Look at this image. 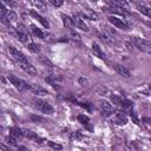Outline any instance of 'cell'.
Returning a JSON list of instances; mask_svg holds the SVG:
<instances>
[{"label": "cell", "mask_w": 151, "mask_h": 151, "mask_svg": "<svg viewBox=\"0 0 151 151\" xmlns=\"http://www.w3.org/2000/svg\"><path fill=\"white\" fill-rule=\"evenodd\" d=\"M33 104H34V107L38 109L40 112L42 113H47V114H52L54 112V107L46 100H42V99H34L33 100Z\"/></svg>", "instance_id": "cell-1"}, {"label": "cell", "mask_w": 151, "mask_h": 151, "mask_svg": "<svg viewBox=\"0 0 151 151\" xmlns=\"http://www.w3.org/2000/svg\"><path fill=\"white\" fill-rule=\"evenodd\" d=\"M15 35H17V38H18L22 44L28 45L29 42H32V41H31V38H29L28 31H27V29L25 28V26L21 25V24H19V25L17 26V28H15Z\"/></svg>", "instance_id": "cell-2"}, {"label": "cell", "mask_w": 151, "mask_h": 151, "mask_svg": "<svg viewBox=\"0 0 151 151\" xmlns=\"http://www.w3.org/2000/svg\"><path fill=\"white\" fill-rule=\"evenodd\" d=\"M7 52H8V54H9V57L18 64V65H20V64H22V63H27L28 60H27V58L19 51V50H17V48H14V47H12V46H9L8 48H7Z\"/></svg>", "instance_id": "cell-3"}, {"label": "cell", "mask_w": 151, "mask_h": 151, "mask_svg": "<svg viewBox=\"0 0 151 151\" xmlns=\"http://www.w3.org/2000/svg\"><path fill=\"white\" fill-rule=\"evenodd\" d=\"M131 40H132V42L134 44L136 47H138L143 52H146V53L151 54V42L150 41H147L143 38H138V37H133Z\"/></svg>", "instance_id": "cell-4"}, {"label": "cell", "mask_w": 151, "mask_h": 151, "mask_svg": "<svg viewBox=\"0 0 151 151\" xmlns=\"http://www.w3.org/2000/svg\"><path fill=\"white\" fill-rule=\"evenodd\" d=\"M7 78H8V81H9L17 90H19V91L28 90V87H29V84H28V83H26L25 80H22V79L15 77V76H13V74H9Z\"/></svg>", "instance_id": "cell-5"}, {"label": "cell", "mask_w": 151, "mask_h": 151, "mask_svg": "<svg viewBox=\"0 0 151 151\" xmlns=\"http://www.w3.org/2000/svg\"><path fill=\"white\" fill-rule=\"evenodd\" d=\"M112 117V123L116 124V125H119V126H124L127 124V116L122 112V111H116L113 112V114L111 116Z\"/></svg>", "instance_id": "cell-6"}, {"label": "cell", "mask_w": 151, "mask_h": 151, "mask_svg": "<svg viewBox=\"0 0 151 151\" xmlns=\"http://www.w3.org/2000/svg\"><path fill=\"white\" fill-rule=\"evenodd\" d=\"M109 21L114 26V27H117V28H119V29H123V31H127L129 29V25L123 20V19H120V18H118V17H116V15H109Z\"/></svg>", "instance_id": "cell-7"}, {"label": "cell", "mask_w": 151, "mask_h": 151, "mask_svg": "<svg viewBox=\"0 0 151 151\" xmlns=\"http://www.w3.org/2000/svg\"><path fill=\"white\" fill-rule=\"evenodd\" d=\"M98 107L100 109L101 113H103V114H105L106 117H109V116H112V114H113L112 105H111L107 100H105V99H100V100L98 101Z\"/></svg>", "instance_id": "cell-8"}, {"label": "cell", "mask_w": 151, "mask_h": 151, "mask_svg": "<svg viewBox=\"0 0 151 151\" xmlns=\"http://www.w3.org/2000/svg\"><path fill=\"white\" fill-rule=\"evenodd\" d=\"M72 19H73V25H74L77 28H79V29H81V31H85V32H88V26L85 24L84 19L80 17L79 13H74L73 17H72Z\"/></svg>", "instance_id": "cell-9"}, {"label": "cell", "mask_w": 151, "mask_h": 151, "mask_svg": "<svg viewBox=\"0 0 151 151\" xmlns=\"http://www.w3.org/2000/svg\"><path fill=\"white\" fill-rule=\"evenodd\" d=\"M31 27V31L33 32V34L35 35V37H38V38H40V39H44V40H48V41H51V39H50V34L48 33H46V32H44V31H41L40 28H38L35 25H31L29 26Z\"/></svg>", "instance_id": "cell-10"}, {"label": "cell", "mask_w": 151, "mask_h": 151, "mask_svg": "<svg viewBox=\"0 0 151 151\" xmlns=\"http://www.w3.org/2000/svg\"><path fill=\"white\" fill-rule=\"evenodd\" d=\"M112 67L114 68V71H116L119 76H122V77H124V78H129V77H131V72H130L125 66H123L122 64L114 63Z\"/></svg>", "instance_id": "cell-11"}, {"label": "cell", "mask_w": 151, "mask_h": 151, "mask_svg": "<svg viewBox=\"0 0 151 151\" xmlns=\"http://www.w3.org/2000/svg\"><path fill=\"white\" fill-rule=\"evenodd\" d=\"M77 119H78V122H79V123H80L83 126H85V129H87L88 131H92V130H93L92 123H91L90 118H88L86 114H78Z\"/></svg>", "instance_id": "cell-12"}, {"label": "cell", "mask_w": 151, "mask_h": 151, "mask_svg": "<svg viewBox=\"0 0 151 151\" xmlns=\"http://www.w3.org/2000/svg\"><path fill=\"white\" fill-rule=\"evenodd\" d=\"M28 90H29L33 94H37V96H46V94H48L47 90H45L44 87H41V86L37 85V84H29Z\"/></svg>", "instance_id": "cell-13"}, {"label": "cell", "mask_w": 151, "mask_h": 151, "mask_svg": "<svg viewBox=\"0 0 151 151\" xmlns=\"http://www.w3.org/2000/svg\"><path fill=\"white\" fill-rule=\"evenodd\" d=\"M20 66V68L22 70V71H25L27 74H31V76H34V74H37V68L31 64V63H22V64H20L19 65Z\"/></svg>", "instance_id": "cell-14"}, {"label": "cell", "mask_w": 151, "mask_h": 151, "mask_svg": "<svg viewBox=\"0 0 151 151\" xmlns=\"http://www.w3.org/2000/svg\"><path fill=\"white\" fill-rule=\"evenodd\" d=\"M29 14H31V15H32V17H33L35 20H38V21H39V22H40V24H41V25H42L45 28H48V27H50V24H48V21H47V20H46L44 17H41V15H40L38 12H35L34 9L29 11Z\"/></svg>", "instance_id": "cell-15"}, {"label": "cell", "mask_w": 151, "mask_h": 151, "mask_svg": "<svg viewBox=\"0 0 151 151\" xmlns=\"http://www.w3.org/2000/svg\"><path fill=\"white\" fill-rule=\"evenodd\" d=\"M22 133H24V136L26 137V138H28V139H31V140H33V142H37V143H41L44 139L42 138H40L35 132H33V131H31V130H22Z\"/></svg>", "instance_id": "cell-16"}, {"label": "cell", "mask_w": 151, "mask_h": 151, "mask_svg": "<svg viewBox=\"0 0 151 151\" xmlns=\"http://www.w3.org/2000/svg\"><path fill=\"white\" fill-rule=\"evenodd\" d=\"M91 50H92V53L94 54V57H98L99 59H105V53L98 44H92Z\"/></svg>", "instance_id": "cell-17"}, {"label": "cell", "mask_w": 151, "mask_h": 151, "mask_svg": "<svg viewBox=\"0 0 151 151\" xmlns=\"http://www.w3.org/2000/svg\"><path fill=\"white\" fill-rule=\"evenodd\" d=\"M45 80H46L48 84H51L53 87H57V85H58L59 81L61 80V77L58 76V74H50V76H47V77L45 78Z\"/></svg>", "instance_id": "cell-18"}, {"label": "cell", "mask_w": 151, "mask_h": 151, "mask_svg": "<svg viewBox=\"0 0 151 151\" xmlns=\"http://www.w3.org/2000/svg\"><path fill=\"white\" fill-rule=\"evenodd\" d=\"M80 17L83 19H87V20H97L98 19L97 14L93 11H91V9H85V12L80 13Z\"/></svg>", "instance_id": "cell-19"}, {"label": "cell", "mask_w": 151, "mask_h": 151, "mask_svg": "<svg viewBox=\"0 0 151 151\" xmlns=\"http://www.w3.org/2000/svg\"><path fill=\"white\" fill-rule=\"evenodd\" d=\"M137 8H138V11H139L142 14H144V15L151 18V7H149V6L144 5V4H137Z\"/></svg>", "instance_id": "cell-20"}, {"label": "cell", "mask_w": 151, "mask_h": 151, "mask_svg": "<svg viewBox=\"0 0 151 151\" xmlns=\"http://www.w3.org/2000/svg\"><path fill=\"white\" fill-rule=\"evenodd\" d=\"M61 19H63V24L67 27V28H72L74 25H73V19L72 17L67 15V14H61Z\"/></svg>", "instance_id": "cell-21"}, {"label": "cell", "mask_w": 151, "mask_h": 151, "mask_svg": "<svg viewBox=\"0 0 151 151\" xmlns=\"http://www.w3.org/2000/svg\"><path fill=\"white\" fill-rule=\"evenodd\" d=\"M98 37H99V39H100V40H103L104 42H107V44H112V42H113V38H112L111 35H109L105 31H103V32L98 33Z\"/></svg>", "instance_id": "cell-22"}, {"label": "cell", "mask_w": 151, "mask_h": 151, "mask_svg": "<svg viewBox=\"0 0 151 151\" xmlns=\"http://www.w3.org/2000/svg\"><path fill=\"white\" fill-rule=\"evenodd\" d=\"M110 98H111V101L113 103V104H116V105H119V106H122V104H123V101H124V99L125 98H123L122 96H118V94H110Z\"/></svg>", "instance_id": "cell-23"}, {"label": "cell", "mask_w": 151, "mask_h": 151, "mask_svg": "<svg viewBox=\"0 0 151 151\" xmlns=\"http://www.w3.org/2000/svg\"><path fill=\"white\" fill-rule=\"evenodd\" d=\"M9 134L13 136V137H21V136H24L22 130H20L19 127H11L9 129Z\"/></svg>", "instance_id": "cell-24"}, {"label": "cell", "mask_w": 151, "mask_h": 151, "mask_svg": "<svg viewBox=\"0 0 151 151\" xmlns=\"http://www.w3.org/2000/svg\"><path fill=\"white\" fill-rule=\"evenodd\" d=\"M27 48H28L31 52H33V53H38V52L40 51V46L37 45V44H34V42H29V44L27 45Z\"/></svg>", "instance_id": "cell-25"}, {"label": "cell", "mask_w": 151, "mask_h": 151, "mask_svg": "<svg viewBox=\"0 0 151 151\" xmlns=\"http://www.w3.org/2000/svg\"><path fill=\"white\" fill-rule=\"evenodd\" d=\"M130 117H131V119H132V122H133L134 124H137V125L139 124V122H140V120H139V118H138L137 112H136L133 109H131V110H130Z\"/></svg>", "instance_id": "cell-26"}, {"label": "cell", "mask_w": 151, "mask_h": 151, "mask_svg": "<svg viewBox=\"0 0 151 151\" xmlns=\"http://www.w3.org/2000/svg\"><path fill=\"white\" fill-rule=\"evenodd\" d=\"M9 22H13V21H17V19H18V17H17V14L13 12V11H8V13H7V15L5 17Z\"/></svg>", "instance_id": "cell-27"}, {"label": "cell", "mask_w": 151, "mask_h": 151, "mask_svg": "<svg viewBox=\"0 0 151 151\" xmlns=\"http://www.w3.org/2000/svg\"><path fill=\"white\" fill-rule=\"evenodd\" d=\"M33 5L37 6L38 9H45V8H46V4H45L44 1H40V0H38V1H33Z\"/></svg>", "instance_id": "cell-28"}, {"label": "cell", "mask_w": 151, "mask_h": 151, "mask_svg": "<svg viewBox=\"0 0 151 151\" xmlns=\"http://www.w3.org/2000/svg\"><path fill=\"white\" fill-rule=\"evenodd\" d=\"M47 144H48L52 149H54V150H61V149H63V146H61L60 144H57V143H54V142H52V140H47Z\"/></svg>", "instance_id": "cell-29"}, {"label": "cell", "mask_w": 151, "mask_h": 151, "mask_svg": "<svg viewBox=\"0 0 151 151\" xmlns=\"http://www.w3.org/2000/svg\"><path fill=\"white\" fill-rule=\"evenodd\" d=\"M6 142L8 143V144H11V145H13V146H15L17 145V142H15V138L13 137V136H8L7 138H6Z\"/></svg>", "instance_id": "cell-30"}, {"label": "cell", "mask_w": 151, "mask_h": 151, "mask_svg": "<svg viewBox=\"0 0 151 151\" xmlns=\"http://www.w3.org/2000/svg\"><path fill=\"white\" fill-rule=\"evenodd\" d=\"M50 2H51V4H52L54 7H60V6L64 4L61 0H50Z\"/></svg>", "instance_id": "cell-31"}, {"label": "cell", "mask_w": 151, "mask_h": 151, "mask_svg": "<svg viewBox=\"0 0 151 151\" xmlns=\"http://www.w3.org/2000/svg\"><path fill=\"white\" fill-rule=\"evenodd\" d=\"M81 138H83V136H81L79 132H73V133H72V139L79 140V139H81Z\"/></svg>", "instance_id": "cell-32"}, {"label": "cell", "mask_w": 151, "mask_h": 151, "mask_svg": "<svg viewBox=\"0 0 151 151\" xmlns=\"http://www.w3.org/2000/svg\"><path fill=\"white\" fill-rule=\"evenodd\" d=\"M5 5H9V7H15L17 6V4L15 2H13V1H2Z\"/></svg>", "instance_id": "cell-33"}, {"label": "cell", "mask_w": 151, "mask_h": 151, "mask_svg": "<svg viewBox=\"0 0 151 151\" xmlns=\"http://www.w3.org/2000/svg\"><path fill=\"white\" fill-rule=\"evenodd\" d=\"M78 81H79V84H80V85H83V86H85V84H87V80H86V79H84V78H81V77L78 79Z\"/></svg>", "instance_id": "cell-34"}, {"label": "cell", "mask_w": 151, "mask_h": 151, "mask_svg": "<svg viewBox=\"0 0 151 151\" xmlns=\"http://www.w3.org/2000/svg\"><path fill=\"white\" fill-rule=\"evenodd\" d=\"M18 151H29L26 146H22V145H20V146H18Z\"/></svg>", "instance_id": "cell-35"}, {"label": "cell", "mask_w": 151, "mask_h": 151, "mask_svg": "<svg viewBox=\"0 0 151 151\" xmlns=\"http://www.w3.org/2000/svg\"><path fill=\"white\" fill-rule=\"evenodd\" d=\"M31 119H33V120H35V122H41V120H44L42 118H40V117H35V116H32Z\"/></svg>", "instance_id": "cell-36"}, {"label": "cell", "mask_w": 151, "mask_h": 151, "mask_svg": "<svg viewBox=\"0 0 151 151\" xmlns=\"http://www.w3.org/2000/svg\"><path fill=\"white\" fill-rule=\"evenodd\" d=\"M143 122H145V123L151 125V118H143Z\"/></svg>", "instance_id": "cell-37"}, {"label": "cell", "mask_w": 151, "mask_h": 151, "mask_svg": "<svg viewBox=\"0 0 151 151\" xmlns=\"http://www.w3.org/2000/svg\"><path fill=\"white\" fill-rule=\"evenodd\" d=\"M150 90H151V86H150Z\"/></svg>", "instance_id": "cell-38"}]
</instances>
